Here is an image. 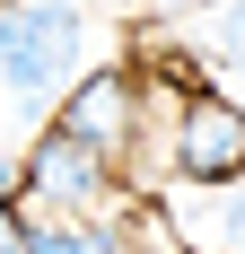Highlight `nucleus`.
Here are the masks:
<instances>
[{"mask_svg": "<svg viewBox=\"0 0 245 254\" xmlns=\"http://www.w3.org/2000/svg\"><path fill=\"white\" fill-rule=\"evenodd\" d=\"M79 44H88V18L70 0H26L0 18V88L18 105H44L61 79L79 70Z\"/></svg>", "mask_w": 245, "mask_h": 254, "instance_id": "obj_1", "label": "nucleus"}, {"mask_svg": "<svg viewBox=\"0 0 245 254\" xmlns=\"http://www.w3.org/2000/svg\"><path fill=\"white\" fill-rule=\"evenodd\" d=\"M175 167L193 184H237L245 176V114L219 97H193L175 114Z\"/></svg>", "mask_w": 245, "mask_h": 254, "instance_id": "obj_2", "label": "nucleus"}, {"mask_svg": "<svg viewBox=\"0 0 245 254\" xmlns=\"http://www.w3.org/2000/svg\"><path fill=\"white\" fill-rule=\"evenodd\" d=\"M26 193H44V210H88L105 193V149H88V140H70L53 123L26 158Z\"/></svg>", "mask_w": 245, "mask_h": 254, "instance_id": "obj_3", "label": "nucleus"}, {"mask_svg": "<svg viewBox=\"0 0 245 254\" xmlns=\"http://www.w3.org/2000/svg\"><path fill=\"white\" fill-rule=\"evenodd\" d=\"M61 131H70V140H88V149H114L122 131H131V79H122V70L79 79L70 105H61Z\"/></svg>", "mask_w": 245, "mask_h": 254, "instance_id": "obj_4", "label": "nucleus"}, {"mask_svg": "<svg viewBox=\"0 0 245 254\" xmlns=\"http://www.w3.org/2000/svg\"><path fill=\"white\" fill-rule=\"evenodd\" d=\"M18 254H114V246H105L88 219H70V210H44V219L26 228V246H18Z\"/></svg>", "mask_w": 245, "mask_h": 254, "instance_id": "obj_5", "label": "nucleus"}, {"mask_svg": "<svg viewBox=\"0 0 245 254\" xmlns=\"http://www.w3.org/2000/svg\"><path fill=\"white\" fill-rule=\"evenodd\" d=\"M219 62H228V70H245V0H228V9H219Z\"/></svg>", "mask_w": 245, "mask_h": 254, "instance_id": "obj_6", "label": "nucleus"}, {"mask_svg": "<svg viewBox=\"0 0 245 254\" xmlns=\"http://www.w3.org/2000/svg\"><path fill=\"white\" fill-rule=\"evenodd\" d=\"M228 254H245V184L228 193Z\"/></svg>", "mask_w": 245, "mask_h": 254, "instance_id": "obj_7", "label": "nucleus"}, {"mask_svg": "<svg viewBox=\"0 0 245 254\" xmlns=\"http://www.w3.org/2000/svg\"><path fill=\"white\" fill-rule=\"evenodd\" d=\"M9 9H26V0H0V18H9Z\"/></svg>", "mask_w": 245, "mask_h": 254, "instance_id": "obj_8", "label": "nucleus"}, {"mask_svg": "<svg viewBox=\"0 0 245 254\" xmlns=\"http://www.w3.org/2000/svg\"><path fill=\"white\" fill-rule=\"evenodd\" d=\"M167 9H201V0H167Z\"/></svg>", "mask_w": 245, "mask_h": 254, "instance_id": "obj_9", "label": "nucleus"}, {"mask_svg": "<svg viewBox=\"0 0 245 254\" xmlns=\"http://www.w3.org/2000/svg\"><path fill=\"white\" fill-rule=\"evenodd\" d=\"M114 254H122V246H114Z\"/></svg>", "mask_w": 245, "mask_h": 254, "instance_id": "obj_10", "label": "nucleus"}]
</instances>
